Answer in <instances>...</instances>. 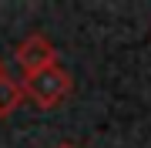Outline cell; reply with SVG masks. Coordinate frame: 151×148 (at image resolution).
I'll use <instances>...</instances> for the list:
<instances>
[{
    "label": "cell",
    "mask_w": 151,
    "mask_h": 148,
    "mask_svg": "<svg viewBox=\"0 0 151 148\" xmlns=\"http://www.w3.org/2000/svg\"><path fill=\"white\" fill-rule=\"evenodd\" d=\"M54 148H77V145H70V142H60V145H54Z\"/></svg>",
    "instance_id": "4"
},
{
    "label": "cell",
    "mask_w": 151,
    "mask_h": 148,
    "mask_svg": "<svg viewBox=\"0 0 151 148\" xmlns=\"http://www.w3.org/2000/svg\"><path fill=\"white\" fill-rule=\"evenodd\" d=\"M20 101H24V88H20V81H14L10 74H0V118H10L17 108H20Z\"/></svg>",
    "instance_id": "3"
},
{
    "label": "cell",
    "mask_w": 151,
    "mask_h": 148,
    "mask_svg": "<svg viewBox=\"0 0 151 148\" xmlns=\"http://www.w3.org/2000/svg\"><path fill=\"white\" fill-rule=\"evenodd\" d=\"M20 88H24V98H30L40 111H50V108H57L60 101L70 98L74 77H70L67 67L50 64V67H40V71H34V74H24Z\"/></svg>",
    "instance_id": "1"
},
{
    "label": "cell",
    "mask_w": 151,
    "mask_h": 148,
    "mask_svg": "<svg viewBox=\"0 0 151 148\" xmlns=\"http://www.w3.org/2000/svg\"><path fill=\"white\" fill-rule=\"evenodd\" d=\"M17 64L24 67V74H34L40 67L57 64V51L50 44L47 34H27V37L17 44Z\"/></svg>",
    "instance_id": "2"
},
{
    "label": "cell",
    "mask_w": 151,
    "mask_h": 148,
    "mask_svg": "<svg viewBox=\"0 0 151 148\" xmlns=\"http://www.w3.org/2000/svg\"><path fill=\"white\" fill-rule=\"evenodd\" d=\"M0 74H4V61H0Z\"/></svg>",
    "instance_id": "5"
}]
</instances>
